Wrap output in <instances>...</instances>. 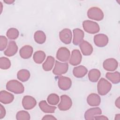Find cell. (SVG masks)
Returning <instances> with one entry per match:
<instances>
[{
  "mask_svg": "<svg viewBox=\"0 0 120 120\" xmlns=\"http://www.w3.org/2000/svg\"><path fill=\"white\" fill-rule=\"evenodd\" d=\"M6 89L15 94H21L24 90L23 84L16 80H12L8 81L6 84Z\"/></svg>",
  "mask_w": 120,
  "mask_h": 120,
  "instance_id": "1",
  "label": "cell"
},
{
  "mask_svg": "<svg viewBox=\"0 0 120 120\" xmlns=\"http://www.w3.org/2000/svg\"><path fill=\"white\" fill-rule=\"evenodd\" d=\"M112 86V84L109 82L104 78H101L98 83V92L101 96L105 95L110 91Z\"/></svg>",
  "mask_w": 120,
  "mask_h": 120,
  "instance_id": "2",
  "label": "cell"
},
{
  "mask_svg": "<svg viewBox=\"0 0 120 120\" xmlns=\"http://www.w3.org/2000/svg\"><path fill=\"white\" fill-rule=\"evenodd\" d=\"M82 26L84 30L90 34H96L99 31L100 27L96 22L85 20L82 22Z\"/></svg>",
  "mask_w": 120,
  "mask_h": 120,
  "instance_id": "3",
  "label": "cell"
},
{
  "mask_svg": "<svg viewBox=\"0 0 120 120\" xmlns=\"http://www.w3.org/2000/svg\"><path fill=\"white\" fill-rule=\"evenodd\" d=\"M88 17L91 19L99 21L104 18V13L99 8L94 7L89 8L87 11Z\"/></svg>",
  "mask_w": 120,
  "mask_h": 120,
  "instance_id": "4",
  "label": "cell"
},
{
  "mask_svg": "<svg viewBox=\"0 0 120 120\" xmlns=\"http://www.w3.org/2000/svg\"><path fill=\"white\" fill-rule=\"evenodd\" d=\"M68 69V63H61L58 60L55 61V66L52 70V73L57 75H60L67 72Z\"/></svg>",
  "mask_w": 120,
  "mask_h": 120,
  "instance_id": "5",
  "label": "cell"
},
{
  "mask_svg": "<svg viewBox=\"0 0 120 120\" xmlns=\"http://www.w3.org/2000/svg\"><path fill=\"white\" fill-rule=\"evenodd\" d=\"M72 105V101L69 96L66 95H63L60 96V102L58 105L60 110H68L71 108Z\"/></svg>",
  "mask_w": 120,
  "mask_h": 120,
  "instance_id": "6",
  "label": "cell"
},
{
  "mask_svg": "<svg viewBox=\"0 0 120 120\" xmlns=\"http://www.w3.org/2000/svg\"><path fill=\"white\" fill-rule=\"evenodd\" d=\"M70 56V52L66 47H61L57 51L56 53L57 59L62 62L68 61Z\"/></svg>",
  "mask_w": 120,
  "mask_h": 120,
  "instance_id": "7",
  "label": "cell"
},
{
  "mask_svg": "<svg viewBox=\"0 0 120 120\" xmlns=\"http://www.w3.org/2000/svg\"><path fill=\"white\" fill-rule=\"evenodd\" d=\"M37 101L32 96L27 95L24 96L22 100V105L25 110L33 109L36 105Z\"/></svg>",
  "mask_w": 120,
  "mask_h": 120,
  "instance_id": "8",
  "label": "cell"
},
{
  "mask_svg": "<svg viewBox=\"0 0 120 120\" xmlns=\"http://www.w3.org/2000/svg\"><path fill=\"white\" fill-rule=\"evenodd\" d=\"M59 38L62 43L65 44H69L72 38L71 30L68 28L63 29L59 33Z\"/></svg>",
  "mask_w": 120,
  "mask_h": 120,
  "instance_id": "9",
  "label": "cell"
},
{
  "mask_svg": "<svg viewBox=\"0 0 120 120\" xmlns=\"http://www.w3.org/2000/svg\"><path fill=\"white\" fill-rule=\"evenodd\" d=\"M58 84L60 89L63 90H67L71 87L72 81L69 77L60 76L58 78Z\"/></svg>",
  "mask_w": 120,
  "mask_h": 120,
  "instance_id": "10",
  "label": "cell"
},
{
  "mask_svg": "<svg viewBox=\"0 0 120 120\" xmlns=\"http://www.w3.org/2000/svg\"><path fill=\"white\" fill-rule=\"evenodd\" d=\"M118 62L114 58H109L105 60L103 63V67L104 68L108 71H114L118 68Z\"/></svg>",
  "mask_w": 120,
  "mask_h": 120,
  "instance_id": "11",
  "label": "cell"
},
{
  "mask_svg": "<svg viewBox=\"0 0 120 120\" xmlns=\"http://www.w3.org/2000/svg\"><path fill=\"white\" fill-rule=\"evenodd\" d=\"M108 37L104 34H98L96 35L94 37V42L95 45L99 47L106 46L108 43Z\"/></svg>",
  "mask_w": 120,
  "mask_h": 120,
  "instance_id": "12",
  "label": "cell"
},
{
  "mask_svg": "<svg viewBox=\"0 0 120 120\" xmlns=\"http://www.w3.org/2000/svg\"><path fill=\"white\" fill-rule=\"evenodd\" d=\"M82 59V56L80 51L75 49L72 52L71 55L69 59V63L73 66H76L81 63Z\"/></svg>",
  "mask_w": 120,
  "mask_h": 120,
  "instance_id": "13",
  "label": "cell"
},
{
  "mask_svg": "<svg viewBox=\"0 0 120 120\" xmlns=\"http://www.w3.org/2000/svg\"><path fill=\"white\" fill-rule=\"evenodd\" d=\"M102 113V110L99 107H94L87 110L84 113V118L87 120H94V117Z\"/></svg>",
  "mask_w": 120,
  "mask_h": 120,
  "instance_id": "14",
  "label": "cell"
},
{
  "mask_svg": "<svg viewBox=\"0 0 120 120\" xmlns=\"http://www.w3.org/2000/svg\"><path fill=\"white\" fill-rule=\"evenodd\" d=\"M73 43L77 45L80 44V43L83 40V38L84 36V32L81 29L76 28L73 30Z\"/></svg>",
  "mask_w": 120,
  "mask_h": 120,
  "instance_id": "15",
  "label": "cell"
},
{
  "mask_svg": "<svg viewBox=\"0 0 120 120\" xmlns=\"http://www.w3.org/2000/svg\"><path fill=\"white\" fill-rule=\"evenodd\" d=\"M18 51V46L14 41H10L6 50L4 52V54L8 57L15 55Z\"/></svg>",
  "mask_w": 120,
  "mask_h": 120,
  "instance_id": "16",
  "label": "cell"
},
{
  "mask_svg": "<svg viewBox=\"0 0 120 120\" xmlns=\"http://www.w3.org/2000/svg\"><path fill=\"white\" fill-rule=\"evenodd\" d=\"M80 49L83 55H90L93 52V47L88 42L83 40L79 45Z\"/></svg>",
  "mask_w": 120,
  "mask_h": 120,
  "instance_id": "17",
  "label": "cell"
},
{
  "mask_svg": "<svg viewBox=\"0 0 120 120\" xmlns=\"http://www.w3.org/2000/svg\"><path fill=\"white\" fill-rule=\"evenodd\" d=\"M14 99V96L6 91L1 90L0 92V101L4 104H8L11 103Z\"/></svg>",
  "mask_w": 120,
  "mask_h": 120,
  "instance_id": "18",
  "label": "cell"
},
{
  "mask_svg": "<svg viewBox=\"0 0 120 120\" xmlns=\"http://www.w3.org/2000/svg\"><path fill=\"white\" fill-rule=\"evenodd\" d=\"M33 53V48L29 45H26L22 46L19 51L20 56L24 59L30 58Z\"/></svg>",
  "mask_w": 120,
  "mask_h": 120,
  "instance_id": "19",
  "label": "cell"
},
{
  "mask_svg": "<svg viewBox=\"0 0 120 120\" xmlns=\"http://www.w3.org/2000/svg\"><path fill=\"white\" fill-rule=\"evenodd\" d=\"M87 101L90 105L92 106H96L100 105L101 98L98 94L96 93H91L88 96Z\"/></svg>",
  "mask_w": 120,
  "mask_h": 120,
  "instance_id": "20",
  "label": "cell"
},
{
  "mask_svg": "<svg viewBox=\"0 0 120 120\" xmlns=\"http://www.w3.org/2000/svg\"><path fill=\"white\" fill-rule=\"evenodd\" d=\"M87 72L88 70L87 68L82 65L74 68L73 70L74 75L77 78H82L84 77Z\"/></svg>",
  "mask_w": 120,
  "mask_h": 120,
  "instance_id": "21",
  "label": "cell"
},
{
  "mask_svg": "<svg viewBox=\"0 0 120 120\" xmlns=\"http://www.w3.org/2000/svg\"><path fill=\"white\" fill-rule=\"evenodd\" d=\"M38 105L40 109L45 113H54L56 109L55 106L48 105L45 100L41 101Z\"/></svg>",
  "mask_w": 120,
  "mask_h": 120,
  "instance_id": "22",
  "label": "cell"
},
{
  "mask_svg": "<svg viewBox=\"0 0 120 120\" xmlns=\"http://www.w3.org/2000/svg\"><path fill=\"white\" fill-rule=\"evenodd\" d=\"M106 77L114 84L119 83L120 82V74L118 71L114 72H107L106 74Z\"/></svg>",
  "mask_w": 120,
  "mask_h": 120,
  "instance_id": "23",
  "label": "cell"
},
{
  "mask_svg": "<svg viewBox=\"0 0 120 120\" xmlns=\"http://www.w3.org/2000/svg\"><path fill=\"white\" fill-rule=\"evenodd\" d=\"M55 60L52 56H48L45 62L43 64L42 68L45 71H49L51 70L54 64Z\"/></svg>",
  "mask_w": 120,
  "mask_h": 120,
  "instance_id": "24",
  "label": "cell"
},
{
  "mask_svg": "<svg viewBox=\"0 0 120 120\" xmlns=\"http://www.w3.org/2000/svg\"><path fill=\"white\" fill-rule=\"evenodd\" d=\"M30 76V72L25 69L20 70L17 74V77L18 79L22 82L27 81Z\"/></svg>",
  "mask_w": 120,
  "mask_h": 120,
  "instance_id": "25",
  "label": "cell"
},
{
  "mask_svg": "<svg viewBox=\"0 0 120 120\" xmlns=\"http://www.w3.org/2000/svg\"><path fill=\"white\" fill-rule=\"evenodd\" d=\"M101 75L100 71L98 69H91L88 74L89 79L90 82H97L99 79Z\"/></svg>",
  "mask_w": 120,
  "mask_h": 120,
  "instance_id": "26",
  "label": "cell"
},
{
  "mask_svg": "<svg viewBox=\"0 0 120 120\" xmlns=\"http://www.w3.org/2000/svg\"><path fill=\"white\" fill-rule=\"evenodd\" d=\"M34 38L36 43L39 44H42L46 40V35L43 31L38 30L35 32Z\"/></svg>",
  "mask_w": 120,
  "mask_h": 120,
  "instance_id": "27",
  "label": "cell"
},
{
  "mask_svg": "<svg viewBox=\"0 0 120 120\" xmlns=\"http://www.w3.org/2000/svg\"><path fill=\"white\" fill-rule=\"evenodd\" d=\"M46 57L45 52L42 51H38L33 54V60L37 64L42 63L45 60Z\"/></svg>",
  "mask_w": 120,
  "mask_h": 120,
  "instance_id": "28",
  "label": "cell"
},
{
  "mask_svg": "<svg viewBox=\"0 0 120 120\" xmlns=\"http://www.w3.org/2000/svg\"><path fill=\"white\" fill-rule=\"evenodd\" d=\"M6 35L9 39H15L18 37L19 35V32L17 29L11 28L8 30Z\"/></svg>",
  "mask_w": 120,
  "mask_h": 120,
  "instance_id": "29",
  "label": "cell"
},
{
  "mask_svg": "<svg viewBox=\"0 0 120 120\" xmlns=\"http://www.w3.org/2000/svg\"><path fill=\"white\" fill-rule=\"evenodd\" d=\"M47 100L51 105H56L60 101L59 96L55 93H52L48 95Z\"/></svg>",
  "mask_w": 120,
  "mask_h": 120,
  "instance_id": "30",
  "label": "cell"
},
{
  "mask_svg": "<svg viewBox=\"0 0 120 120\" xmlns=\"http://www.w3.org/2000/svg\"><path fill=\"white\" fill-rule=\"evenodd\" d=\"M30 119L29 113L24 110L18 112L16 115V119L17 120H29Z\"/></svg>",
  "mask_w": 120,
  "mask_h": 120,
  "instance_id": "31",
  "label": "cell"
},
{
  "mask_svg": "<svg viewBox=\"0 0 120 120\" xmlns=\"http://www.w3.org/2000/svg\"><path fill=\"white\" fill-rule=\"evenodd\" d=\"M11 66V62L7 57H2L0 58V68L2 69H8Z\"/></svg>",
  "mask_w": 120,
  "mask_h": 120,
  "instance_id": "32",
  "label": "cell"
},
{
  "mask_svg": "<svg viewBox=\"0 0 120 120\" xmlns=\"http://www.w3.org/2000/svg\"><path fill=\"white\" fill-rule=\"evenodd\" d=\"M8 44V39L4 36H0V50H4L7 47Z\"/></svg>",
  "mask_w": 120,
  "mask_h": 120,
  "instance_id": "33",
  "label": "cell"
},
{
  "mask_svg": "<svg viewBox=\"0 0 120 120\" xmlns=\"http://www.w3.org/2000/svg\"><path fill=\"white\" fill-rule=\"evenodd\" d=\"M6 115V110L4 107L0 104V119L3 118Z\"/></svg>",
  "mask_w": 120,
  "mask_h": 120,
  "instance_id": "34",
  "label": "cell"
},
{
  "mask_svg": "<svg viewBox=\"0 0 120 120\" xmlns=\"http://www.w3.org/2000/svg\"><path fill=\"white\" fill-rule=\"evenodd\" d=\"M43 120H57V119L52 115H46L44 116L42 119Z\"/></svg>",
  "mask_w": 120,
  "mask_h": 120,
  "instance_id": "35",
  "label": "cell"
},
{
  "mask_svg": "<svg viewBox=\"0 0 120 120\" xmlns=\"http://www.w3.org/2000/svg\"><path fill=\"white\" fill-rule=\"evenodd\" d=\"M94 120H108V118L106 117V116H105L104 115H101V116H96L94 117Z\"/></svg>",
  "mask_w": 120,
  "mask_h": 120,
  "instance_id": "36",
  "label": "cell"
},
{
  "mask_svg": "<svg viewBox=\"0 0 120 120\" xmlns=\"http://www.w3.org/2000/svg\"><path fill=\"white\" fill-rule=\"evenodd\" d=\"M120 97H118V98L115 101V105L119 108L120 109Z\"/></svg>",
  "mask_w": 120,
  "mask_h": 120,
  "instance_id": "37",
  "label": "cell"
},
{
  "mask_svg": "<svg viewBox=\"0 0 120 120\" xmlns=\"http://www.w3.org/2000/svg\"><path fill=\"white\" fill-rule=\"evenodd\" d=\"M4 2H5L6 4H11L15 2V0H4Z\"/></svg>",
  "mask_w": 120,
  "mask_h": 120,
  "instance_id": "38",
  "label": "cell"
},
{
  "mask_svg": "<svg viewBox=\"0 0 120 120\" xmlns=\"http://www.w3.org/2000/svg\"><path fill=\"white\" fill-rule=\"evenodd\" d=\"M115 120H120V114H116L115 115Z\"/></svg>",
  "mask_w": 120,
  "mask_h": 120,
  "instance_id": "39",
  "label": "cell"
}]
</instances>
